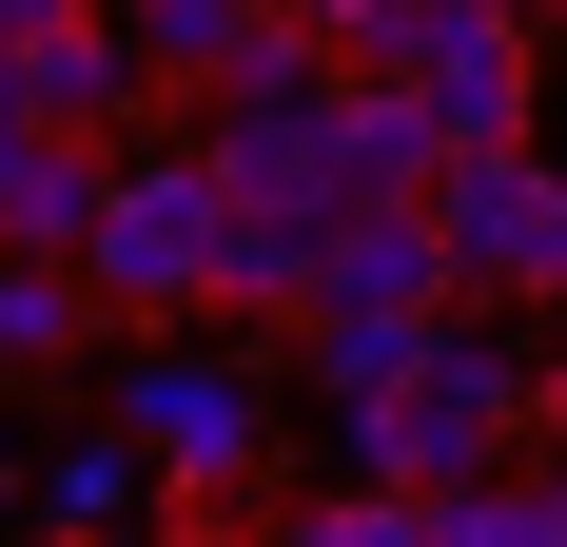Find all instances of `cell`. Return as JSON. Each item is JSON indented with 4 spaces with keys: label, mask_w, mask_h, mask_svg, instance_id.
Wrapping results in <instances>:
<instances>
[{
    "label": "cell",
    "mask_w": 567,
    "mask_h": 547,
    "mask_svg": "<svg viewBox=\"0 0 567 547\" xmlns=\"http://www.w3.org/2000/svg\"><path fill=\"white\" fill-rule=\"evenodd\" d=\"M528 411H548V391H528L509 332H489V313H431V332H411V372L333 411V469H352V489H470V469H509V450H528Z\"/></svg>",
    "instance_id": "obj_1"
},
{
    "label": "cell",
    "mask_w": 567,
    "mask_h": 547,
    "mask_svg": "<svg viewBox=\"0 0 567 547\" xmlns=\"http://www.w3.org/2000/svg\"><path fill=\"white\" fill-rule=\"evenodd\" d=\"M99 411L137 431V469H157L176 508H216V528H255V508H275V372H255V352H216L196 313L137 332Z\"/></svg>",
    "instance_id": "obj_2"
},
{
    "label": "cell",
    "mask_w": 567,
    "mask_h": 547,
    "mask_svg": "<svg viewBox=\"0 0 567 547\" xmlns=\"http://www.w3.org/2000/svg\"><path fill=\"white\" fill-rule=\"evenodd\" d=\"M79 293H99L117 332H176L216 313V176H196V137H99V216H79Z\"/></svg>",
    "instance_id": "obj_3"
},
{
    "label": "cell",
    "mask_w": 567,
    "mask_h": 547,
    "mask_svg": "<svg viewBox=\"0 0 567 547\" xmlns=\"http://www.w3.org/2000/svg\"><path fill=\"white\" fill-rule=\"evenodd\" d=\"M431 255H451V293H567V196L528 137H470V157H431Z\"/></svg>",
    "instance_id": "obj_4"
},
{
    "label": "cell",
    "mask_w": 567,
    "mask_h": 547,
    "mask_svg": "<svg viewBox=\"0 0 567 547\" xmlns=\"http://www.w3.org/2000/svg\"><path fill=\"white\" fill-rule=\"evenodd\" d=\"M352 79H411V117L431 137H528V20H470V0H411L392 20V59H352Z\"/></svg>",
    "instance_id": "obj_5"
},
{
    "label": "cell",
    "mask_w": 567,
    "mask_h": 547,
    "mask_svg": "<svg viewBox=\"0 0 567 547\" xmlns=\"http://www.w3.org/2000/svg\"><path fill=\"white\" fill-rule=\"evenodd\" d=\"M0 117H40V137H137V59H117V0H59L40 40H0Z\"/></svg>",
    "instance_id": "obj_6"
},
{
    "label": "cell",
    "mask_w": 567,
    "mask_h": 547,
    "mask_svg": "<svg viewBox=\"0 0 567 547\" xmlns=\"http://www.w3.org/2000/svg\"><path fill=\"white\" fill-rule=\"evenodd\" d=\"M196 176H216V196H313V216H333V79L196 99Z\"/></svg>",
    "instance_id": "obj_7"
},
{
    "label": "cell",
    "mask_w": 567,
    "mask_h": 547,
    "mask_svg": "<svg viewBox=\"0 0 567 547\" xmlns=\"http://www.w3.org/2000/svg\"><path fill=\"white\" fill-rule=\"evenodd\" d=\"M431 157H451V137L411 117V79H352V59H333V216H411Z\"/></svg>",
    "instance_id": "obj_8"
},
{
    "label": "cell",
    "mask_w": 567,
    "mask_h": 547,
    "mask_svg": "<svg viewBox=\"0 0 567 547\" xmlns=\"http://www.w3.org/2000/svg\"><path fill=\"white\" fill-rule=\"evenodd\" d=\"M313 235H333L313 196H216V313L235 332H293L313 313Z\"/></svg>",
    "instance_id": "obj_9"
},
{
    "label": "cell",
    "mask_w": 567,
    "mask_h": 547,
    "mask_svg": "<svg viewBox=\"0 0 567 547\" xmlns=\"http://www.w3.org/2000/svg\"><path fill=\"white\" fill-rule=\"evenodd\" d=\"M313 313H451L431 216H333V235H313Z\"/></svg>",
    "instance_id": "obj_10"
},
{
    "label": "cell",
    "mask_w": 567,
    "mask_h": 547,
    "mask_svg": "<svg viewBox=\"0 0 567 547\" xmlns=\"http://www.w3.org/2000/svg\"><path fill=\"white\" fill-rule=\"evenodd\" d=\"M79 216H99V137L0 117V255H79Z\"/></svg>",
    "instance_id": "obj_11"
},
{
    "label": "cell",
    "mask_w": 567,
    "mask_h": 547,
    "mask_svg": "<svg viewBox=\"0 0 567 547\" xmlns=\"http://www.w3.org/2000/svg\"><path fill=\"white\" fill-rule=\"evenodd\" d=\"M20 508H40V528H117V547H137V508H157V469H137V431L99 411L79 450H40V469H20Z\"/></svg>",
    "instance_id": "obj_12"
},
{
    "label": "cell",
    "mask_w": 567,
    "mask_h": 547,
    "mask_svg": "<svg viewBox=\"0 0 567 547\" xmlns=\"http://www.w3.org/2000/svg\"><path fill=\"white\" fill-rule=\"evenodd\" d=\"M411 508H431V547H567V489L528 469V450L470 469V489H411Z\"/></svg>",
    "instance_id": "obj_13"
},
{
    "label": "cell",
    "mask_w": 567,
    "mask_h": 547,
    "mask_svg": "<svg viewBox=\"0 0 567 547\" xmlns=\"http://www.w3.org/2000/svg\"><path fill=\"white\" fill-rule=\"evenodd\" d=\"M79 332H99L79 255H0V372H79Z\"/></svg>",
    "instance_id": "obj_14"
},
{
    "label": "cell",
    "mask_w": 567,
    "mask_h": 547,
    "mask_svg": "<svg viewBox=\"0 0 567 547\" xmlns=\"http://www.w3.org/2000/svg\"><path fill=\"white\" fill-rule=\"evenodd\" d=\"M255 547H431V508H411V489H352V469H333V489L255 508Z\"/></svg>",
    "instance_id": "obj_15"
},
{
    "label": "cell",
    "mask_w": 567,
    "mask_h": 547,
    "mask_svg": "<svg viewBox=\"0 0 567 547\" xmlns=\"http://www.w3.org/2000/svg\"><path fill=\"white\" fill-rule=\"evenodd\" d=\"M411 332H431V313H293V372L352 411V391H392V372H411Z\"/></svg>",
    "instance_id": "obj_16"
},
{
    "label": "cell",
    "mask_w": 567,
    "mask_h": 547,
    "mask_svg": "<svg viewBox=\"0 0 567 547\" xmlns=\"http://www.w3.org/2000/svg\"><path fill=\"white\" fill-rule=\"evenodd\" d=\"M0 547H117V528H40V508H20V528H0Z\"/></svg>",
    "instance_id": "obj_17"
},
{
    "label": "cell",
    "mask_w": 567,
    "mask_h": 547,
    "mask_svg": "<svg viewBox=\"0 0 567 547\" xmlns=\"http://www.w3.org/2000/svg\"><path fill=\"white\" fill-rule=\"evenodd\" d=\"M176 547H255V528H216V508H176Z\"/></svg>",
    "instance_id": "obj_18"
},
{
    "label": "cell",
    "mask_w": 567,
    "mask_h": 547,
    "mask_svg": "<svg viewBox=\"0 0 567 547\" xmlns=\"http://www.w3.org/2000/svg\"><path fill=\"white\" fill-rule=\"evenodd\" d=\"M40 20H59V0H0V40H40Z\"/></svg>",
    "instance_id": "obj_19"
},
{
    "label": "cell",
    "mask_w": 567,
    "mask_h": 547,
    "mask_svg": "<svg viewBox=\"0 0 567 547\" xmlns=\"http://www.w3.org/2000/svg\"><path fill=\"white\" fill-rule=\"evenodd\" d=\"M0 528H20V450H0Z\"/></svg>",
    "instance_id": "obj_20"
},
{
    "label": "cell",
    "mask_w": 567,
    "mask_h": 547,
    "mask_svg": "<svg viewBox=\"0 0 567 547\" xmlns=\"http://www.w3.org/2000/svg\"><path fill=\"white\" fill-rule=\"evenodd\" d=\"M470 20H548V0H470Z\"/></svg>",
    "instance_id": "obj_21"
}]
</instances>
